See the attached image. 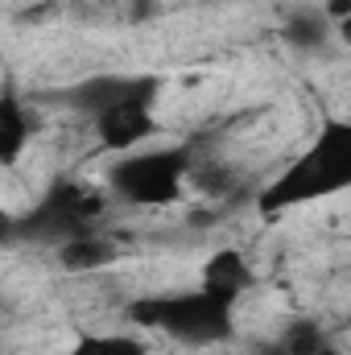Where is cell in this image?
I'll return each instance as SVG.
<instances>
[{"label": "cell", "mask_w": 351, "mask_h": 355, "mask_svg": "<svg viewBox=\"0 0 351 355\" xmlns=\"http://www.w3.org/2000/svg\"><path fill=\"white\" fill-rule=\"evenodd\" d=\"M153 83H157L153 75H91V79H79L75 87H67L58 99H62L71 112L87 116L91 124H95L99 116H108V112L120 107L124 99L149 91Z\"/></svg>", "instance_id": "8992f818"}, {"label": "cell", "mask_w": 351, "mask_h": 355, "mask_svg": "<svg viewBox=\"0 0 351 355\" xmlns=\"http://www.w3.org/2000/svg\"><path fill=\"white\" fill-rule=\"evenodd\" d=\"M25 141H29V116L17 99V91H4L0 95V162L12 166L21 157Z\"/></svg>", "instance_id": "9c48e42d"}, {"label": "cell", "mask_w": 351, "mask_h": 355, "mask_svg": "<svg viewBox=\"0 0 351 355\" xmlns=\"http://www.w3.org/2000/svg\"><path fill=\"white\" fill-rule=\"evenodd\" d=\"M95 232H99V202L75 182H54L25 215L8 219V240L54 244V248H67Z\"/></svg>", "instance_id": "3957f363"}, {"label": "cell", "mask_w": 351, "mask_h": 355, "mask_svg": "<svg viewBox=\"0 0 351 355\" xmlns=\"http://www.w3.org/2000/svg\"><path fill=\"white\" fill-rule=\"evenodd\" d=\"M190 170H194L190 145L132 149L108 170V186L132 207H170V202H178Z\"/></svg>", "instance_id": "277c9868"}, {"label": "cell", "mask_w": 351, "mask_h": 355, "mask_svg": "<svg viewBox=\"0 0 351 355\" xmlns=\"http://www.w3.org/2000/svg\"><path fill=\"white\" fill-rule=\"evenodd\" d=\"M314 355H343V352H339L335 343H327V347H318V352H314Z\"/></svg>", "instance_id": "5bb4252c"}, {"label": "cell", "mask_w": 351, "mask_h": 355, "mask_svg": "<svg viewBox=\"0 0 351 355\" xmlns=\"http://www.w3.org/2000/svg\"><path fill=\"white\" fill-rule=\"evenodd\" d=\"M281 343H285L289 355H314L318 347H327L331 339H327V331L314 318H298V322H289V331L281 335Z\"/></svg>", "instance_id": "7c38bea8"}, {"label": "cell", "mask_w": 351, "mask_h": 355, "mask_svg": "<svg viewBox=\"0 0 351 355\" xmlns=\"http://www.w3.org/2000/svg\"><path fill=\"white\" fill-rule=\"evenodd\" d=\"M62 355H149V347L132 335H87Z\"/></svg>", "instance_id": "30bf717a"}, {"label": "cell", "mask_w": 351, "mask_h": 355, "mask_svg": "<svg viewBox=\"0 0 351 355\" xmlns=\"http://www.w3.org/2000/svg\"><path fill=\"white\" fill-rule=\"evenodd\" d=\"M128 318L153 331H166L182 343H223L232 335V306L211 297L203 285L182 293H157L128 306Z\"/></svg>", "instance_id": "7a4b0ae2"}, {"label": "cell", "mask_w": 351, "mask_h": 355, "mask_svg": "<svg viewBox=\"0 0 351 355\" xmlns=\"http://www.w3.org/2000/svg\"><path fill=\"white\" fill-rule=\"evenodd\" d=\"M58 257H62V265L67 268H99L108 257H112V244L99 240V232H95V236H83V240L58 248Z\"/></svg>", "instance_id": "8fae6325"}, {"label": "cell", "mask_w": 351, "mask_h": 355, "mask_svg": "<svg viewBox=\"0 0 351 355\" xmlns=\"http://www.w3.org/2000/svg\"><path fill=\"white\" fill-rule=\"evenodd\" d=\"M351 190V120H327L310 149L302 157H293L281 174L261 190V211L264 215H281L331 194Z\"/></svg>", "instance_id": "6da1fadb"}, {"label": "cell", "mask_w": 351, "mask_h": 355, "mask_svg": "<svg viewBox=\"0 0 351 355\" xmlns=\"http://www.w3.org/2000/svg\"><path fill=\"white\" fill-rule=\"evenodd\" d=\"M153 99H157V83L132 99H124L120 107H112L108 116L95 120V137L103 141V149L116 153H132L137 145H145L157 132V116H153Z\"/></svg>", "instance_id": "5b68a950"}, {"label": "cell", "mask_w": 351, "mask_h": 355, "mask_svg": "<svg viewBox=\"0 0 351 355\" xmlns=\"http://www.w3.org/2000/svg\"><path fill=\"white\" fill-rule=\"evenodd\" d=\"M331 12L327 8H289L285 12V25H281V33H285V42L293 46V50H323L327 46V37H331Z\"/></svg>", "instance_id": "ba28073f"}, {"label": "cell", "mask_w": 351, "mask_h": 355, "mask_svg": "<svg viewBox=\"0 0 351 355\" xmlns=\"http://www.w3.org/2000/svg\"><path fill=\"white\" fill-rule=\"evenodd\" d=\"M257 355H289V352H285V343L277 339V343H264V347H257Z\"/></svg>", "instance_id": "4fadbf2b"}, {"label": "cell", "mask_w": 351, "mask_h": 355, "mask_svg": "<svg viewBox=\"0 0 351 355\" xmlns=\"http://www.w3.org/2000/svg\"><path fill=\"white\" fill-rule=\"evenodd\" d=\"M203 289L228 306H236L248 289H252V265L240 248H219L207 257L203 265Z\"/></svg>", "instance_id": "52a82bcc"}]
</instances>
